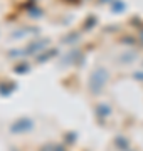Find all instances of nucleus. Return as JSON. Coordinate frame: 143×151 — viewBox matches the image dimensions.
Here are the masks:
<instances>
[{
	"label": "nucleus",
	"mask_w": 143,
	"mask_h": 151,
	"mask_svg": "<svg viewBox=\"0 0 143 151\" xmlns=\"http://www.w3.org/2000/svg\"><path fill=\"white\" fill-rule=\"evenodd\" d=\"M106 79H108V72H106L105 69H96L93 72V76H91V89H93L94 92L101 91V87L105 86Z\"/></svg>",
	"instance_id": "f257e3e1"
}]
</instances>
